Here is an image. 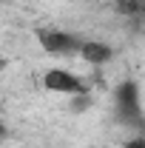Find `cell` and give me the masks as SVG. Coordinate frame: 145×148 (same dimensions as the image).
Segmentation results:
<instances>
[{"label":"cell","instance_id":"8","mask_svg":"<svg viewBox=\"0 0 145 148\" xmlns=\"http://www.w3.org/2000/svg\"><path fill=\"white\" fill-rule=\"evenodd\" d=\"M6 137V125H3V120H0V140Z\"/></svg>","mask_w":145,"mask_h":148},{"label":"cell","instance_id":"4","mask_svg":"<svg viewBox=\"0 0 145 148\" xmlns=\"http://www.w3.org/2000/svg\"><path fill=\"white\" fill-rule=\"evenodd\" d=\"M77 54L83 57L85 63H91V66H105V63L114 60V49L108 43H100V40H83V46H80Z\"/></svg>","mask_w":145,"mask_h":148},{"label":"cell","instance_id":"3","mask_svg":"<svg viewBox=\"0 0 145 148\" xmlns=\"http://www.w3.org/2000/svg\"><path fill=\"white\" fill-rule=\"evenodd\" d=\"M43 86L49 91H57V94H88V83L77 74L66 71V69H49L43 74Z\"/></svg>","mask_w":145,"mask_h":148},{"label":"cell","instance_id":"9","mask_svg":"<svg viewBox=\"0 0 145 148\" xmlns=\"http://www.w3.org/2000/svg\"><path fill=\"white\" fill-rule=\"evenodd\" d=\"M3 69H6V60H3V57H0V74H3Z\"/></svg>","mask_w":145,"mask_h":148},{"label":"cell","instance_id":"7","mask_svg":"<svg viewBox=\"0 0 145 148\" xmlns=\"http://www.w3.org/2000/svg\"><path fill=\"white\" fill-rule=\"evenodd\" d=\"M125 148H145V140L142 137H134L131 143H125Z\"/></svg>","mask_w":145,"mask_h":148},{"label":"cell","instance_id":"1","mask_svg":"<svg viewBox=\"0 0 145 148\" xmlns=\"http://www.w3.org/2000/svg\"><path fill=\"white\" fill-rule=\"evenodd\" d=\"M117 114L128 125H142V106H140V83L137 80H122L114 91Z\"/></svg>","mask_w":145,"mask_h":148},{"label":"cell","instance_id":"5","mask_svg":"<svg viewBox=\"0 0 145 148\" xmlns=\"http://www.w3.org/2000/svg\"><path fill=\"white\" fill-rule=\"evenodd\" d=\"M114 6H117V12L125 14V17H140V14H142V0H117Z\"/></svg>","mask_w":145,"mask_h":148},{"label":"cell","instance_id":"2","mask_svg":"<svg viewBox=\"0 0 145 148\" xmlns=\"http://www.w3.org/2000/svg\"><path fill=\"white\" fill-rule=\"evenodd\" d=\"M37 43L46 54L54 57H68L77 54L80 46H83V37L71 34V32H60V29H37Z\"/></svg>","mask_w":145,"mask_h":148},{"label":"cell","instance_id":"6","mask_svg":"<svg viewBox=\"0 0 145 148\" xmlns=\"http://www.w3.org/2000/svg\"><path fill=\"white\" fill-rule=\"evenodd\" d=\"M88 106H91V97H88V94H74V97H71V111H77V114L85 111Z\"/></svg>","mask_w":145,"mask_h":148}]
</instances>
